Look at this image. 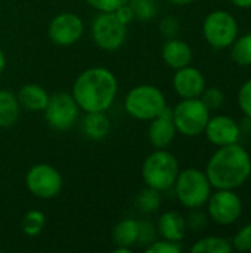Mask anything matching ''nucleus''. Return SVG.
I'll list each match as a JSON object with an SVG mask.
<instances>
[{
    "label": "nucleus",
    "mask_w": 251,
    "mask_h": 253,
    "mask_svg": "<svg viewBox=\"0 0 251 253\" xmlns=\"http://www.w3.org/2000/svg\"><path fill=\"white\" fill-rule=\"evenodd\" d=\"M251 173V157L240 142L219 147L210 157L206 175L216 190H237Z\"/></svg>",
    "instance_id": "obj_1"
},
{
    "label": "nucleus",
    "mask_w": 251,
    "mask_h": 253,
    "mask_svg": "<svg viewBox=\"0 0 251 253\" xmlns=\"http://www.w3.org/2000/svg\"><path fill=\"white\" fill-rule=\"evenodd\" d=\"M118 82L112 71L104 67L84 70L72 84V96L86 113L107 111L115 101Z\"/></svg>",
    "instance_id": "obj_2"
},
{
    "label": "nucleus",
    "mask_w": 251,
    "mask_h": 253,
    "mask_svg": "<svg viewBox=\"0 0 251 253\" xmlns=\"http://www.w3.org/2000/svg\"><path fill=\"white\" fill-rule=\"evenodd\" d=\"M179 170V162L175 154L166 148H155L142 165V178L146 187L161 193L173 188Z\"/></svg>",
    "instance_id": "obj_3"
},
{
    "label": "nucleus",
    "mask_w": 251,
    "mask_h": 253,
    "mask_svg": "<svg viewBox=\"0 0 251 253\" xmlns=\"http://www.w3.org/2000/svg\"><path fill=\"white\" fill-rule=\"evenodd\" d=\"M167 108L164 93L154 84H139L124 98L126 113L136 120H152Z\"/></svg>",
    "instance_id": "obj_4"
},
{
    "label": "nucleus",
    "mask_w": 251,
    "mask_h": 253,
    "mask_svg": "<svg viewBox=\"0 0 251 253\" xmlns=\"http://www.w3.org/2000/svg\"><path fill=\"white\" fill-rule=\"evenodd\" d=\"M173 188L182 206L188 209H197L207 203L213 187L206 172L195 168H188L185 170H179Z\"/></svg>",
    "instance_id": "obj_5"
},
{
    "label": "nucleus",
    "mask_w": 251,
    "mask_h": 253,
    "mask_svg": "<svg viewBox=\"0 0 251 253\" xmlns=\"http://www.w3.org/2000/svg\"><path fill=\"white\" fill-rule=\"evenodd\" d=\"M172 116L176 130L183 136L194 138L204 132L210 119V110L200 98H189L182 99L172 110Z\"/></svg>",
    "instance_id": "obj_6"
},
{
    "label": "nucleus",
    "mask_w": 251,
    "mask_h": 253,
    "mask_svg": "<svg viewBox=\"0 0 251 253\" xmlns=\"http://www.w3.org/2000/svg\"><path fill=\"white\" fill-rule=\"evenodd\" d=\"M203 36L212 47L226 49L238 37V22L228 10H213L203 21Z\"/></svg>",
    "instance_id": "obj_7"
},
{
    "label": "nucleus",
    "mask_w": 251,
    "mask_h": 253,
    "mask_svg": "<svg viewBox=\"0 0 251 253\" xmlns=\"http://www.w3.org/2000/svg\"><path fill=\"white\" fill-rule=\"evenodd\" d=\"M127 37V25L118 19L115 12H99L92 22V39L102 50H117Z\"/></svg>",
    "instance_id": "obj_8"
},
{
    "label": "nucleus",
    "mask_w": 251,
    "mask_h": 253,
    "mask_svg": "<svg viewBox=\"0 0 251 253\" xmlns=\"http://www.w3.org/2000/svg\"><path fill=\"white\" fill-rule=\"evenodd\" d=\"M25 185L33 196L49 200L61 193L64 181L58 169L46 163H38L27 172Z\"/></svg>",
    "instance_id": "obj_9"
},
{
    "label": "nucleus",
    "mask_w": 251,
    "mask_h": 253,
    "mask_svg": "<svg viewBox=\"0 0 251 253\" xmlns=\"http://www.w3.org/2000/svg\"><path fill=\"white\" fill-rule=\"evenodd\" d=\"M43 113L47 125L52 129L68 130L75 125L80 114V107L71 93L58 92L49 98V102Z\"/></svg>",
    "instance_id": "obj_10"
},
{
    "label": "nucleus",
    "mask_w": 251,
    "mask_h": 253,
    "mask_svg": "<svg viewBox=\"0 0 251 253\" xmlns=\"http://www.w3.org/2000/svg\"><path fill=\"white\" fill-rule=\"evenodd\" d=\"M206 205L212 221L223 227L235 224L243 215V200L235 190H216Z\"/></svg>",
    "instance_id": "obj_11"
},
{
    "label": "nucleus",
    "mask_w": 251,
    "mask_h": 253,
    "mask_svg": "<svg viewBox=\"0 0 251 253\" xmlns=\"http://www.w3.org/2000/svg\"><path fill=\"white\" fill-rule=\"evenodd\" d=\"M84 31V24L77 13L62 12L52 18L47 34L49 39L58 46H71L77 43Z\"/></svg>",
    "instance_id": "obj_12"
},
{
    "label": "nucleus",
    "mask_w": 251,
    "mask_h": 253,
    "mask_svg": "<svg viewBox=\"0 0 251 253\" xmlns=\"http://www.w3.org/2000/svg\"><path fill=\"white\" fill-rule=\"evenodd\" d=\"M209 142L216 147L235 144L241 138V126L229 116L220 114L210 117L203 132Z\"/></svg>",
    "instance_id": "obj_13"
},
{
    "label": "nucleus",
    "mask_w": 251,
    "mask_h": 253,
    "mask_svg": "<svg viewBox=\"0 0 251 253\" xmlns=\"http://www.w3.org/2000/svg\"><path fill=\"white\" fill-rule=\"evenodd\" d=\"M173 87L182 99L200 98L203 90L206 89L204 74L198 68L191 65L179 68L173 76Z\"/></svg>",
    "instance_id": "obj_14"
},
{
    "label": "nucleus",
    "mask_w": 251,
    "mask_h": 253,
    "mask_svg": "<svg viewBox=\"0 0 251 253\" xmlns=\"http://www.w3.org/2000/svg\"><path fill=\"white\" fill-rule=\"evenodd\" d=\"M148 139L154 148H167L176 138V126L172 116V108H166L160 116L149 120Z\"/></svg>",
    "instance_id": "obj_15"
},
{
    "label": "nucleus",
    "mask_w": 251,
    "mask_h": 253,
    "mask_svg": "<svg viewBox=\"0 0 251 253\" xmlns=\"http://www.w3.org/2000/svg\"><path fill=\"white\" fill-rule=\"evenodd\" d=\"M192 56H194L192 47L186 42L179 40L178 37L167 39L161 47V58L164 64L173 70H179L186 65H191Z\"/></svg>",
    "instance_id": "obj_16"
},
{
    "label": "nucleus",
    "mask_w": 251,
    "mask_h": 253,
    "mask_svg": "<svg viewBox=\"0 0 251 253\" xmlns=\"http://www.w3.org/2000/svg\"><path fill=\"white\" fill-rule=\"evenodd\" d=\"M157 230L164 240L180 243L186 234V221L179 212L169 211L158 218Z\"/></svg>",
    "instance_id": "obj_17"
},
{
    "label": "nucleus",
    "mask_w": 251,
    "mask_h": 253,
    "mask_svg": "<svg viewBox=\"0 0 251 253\" xmlns=\"http://www.w3.org/2000/svg\"><path fill=\"white\" fill-rule=\"evenodd\" d=\"M16 98L21 108L30 113H38V111H44L50 96L43 86L37 83H28L19 89Z\"/></svg>",
    "instance_id": "obj_18"
},
{
    "label": "nucleus",
    "mask_w": 251,
    "mask_h": 253,
    "mask_svg": "<svg viewBox=\"0 0 251 253\" xmlns=\"http://www.w3.org/2000/svg\"><path fill=\"white\" fill-rule=\"evenodd\" d=\"M109 130H111V123L105 111L86 113L83 119V132L89 139L102 141L108 136Z\"/></svg>",
    "instance_id": "obj_19"
},
{
    "label": "nucleus",
    "mask_w": 251,
    "mask_h": 253,
    "mask_svg": "<svg viewBox=\"0 0 251 253\" xmlns=\"http://www.w3.org/2000/svg\"><path fill=\"white\" fill-rule=\"evenodd\" d=\"M139 237V221L126 218L117 222V225L112 230V239L117 246L121 248H129L132 249L133 245L138 243Z\"/></svg>",
    "instance_id": "obj_20"
},
{
    "label": "nucleus",
    "mask_w": 251,
    "mask_h": 253,
    "mask_svg": "<svg viewBox=\"0 0 251 253\" xmlns=\"http://www.w3.org/2000/svg\"><path fill=\"white\" fill-rule=\"evenodd\" d=\"M21 113V105L16 95L9 90H0V127L13 126Z\"/></svg>",
    "instance_id": "obj_21"
},
{
    "label": "nucleus",
    "mask_w": 251,
    "mask_h": 253,
    "mask_svg": "<svg viewBox=\"0 0 251 253\" xmlns=\"http://www.w3.org/2000/svg\"><path fill=\"white\" fill-rule=\"evenodd\" d=\"M232 243L220 236H207L191 246L192 253H231Z\"/></svg>",
    "instance_id": "obj_22"
},
{
    "label": "nucleus",
    "mask_w": 251,
    "mask_h": 253,
    "mask_svg": "<svg viewBox=\"0 0 251 253\" xmlns=\"http://www.w3.org/2000/svg\"><path fill=\"white\" fill-rule=\"evenodd\" d=\"M135 206L139 211V213L142 215H149L154 213L155 211H158V208L161 206V196L160 191L146 187L143 190H141L135 199Z\"/></svg>",
    "instance_id": "obj_23"
},
{
    "label": "nucleus",
    "mask_w": 251,
    "mask_h": 253,
    "mask_svg": "<svg viewBox=\"0 0 251 253\" xmlns=\"http://www.w3.org/2000/svg\"><path fill=\"white\" fill-rule=\"evenodd\" d=\"M231 47V58L240 67H250L251 65V33L237 37L235 42L229 46Z\"/></svg>",
    "instance_id": "obj_24"
},
{
    "label": "nucleus",
    "mask_w": 251,
    "mask_h": 253,
    "mask_svg": "<svg viewBox=\"0 0 251 253\" xmlns=\"http://www.w3.org/2000/svg\"><path fill=\"white\" fill-rule=\"evenodd\" d=\"M46 225V216L41 211H37V209H31L28 211L24 218H22V222H21V230L25 236L28 237H36L38 236L43 228Z\"/></svg>",
    "instance_id": "obj_25"
},
{
    "label": "nucleus",
    "mask_w": 251,
    "mask_h": 253,
    "mask_svg": "<svg viewBox=\"0 0 251 253\" xmlns=\"http://www.w3.org/2000/svg\"><path fill=\"white\" fill-rule=\"evenodd\" d=\"M129 4L133 10L135 19L151 21L157 15V6L154 0H129Z\"/></svg>",
    "instance_id": "obj_26"
},
{
    "label": "nucleus",
    "mask_w": 251,
    "mask_h": 253,
    "mask_svg": "<svg viewBox=\"0 0 251 253\" xmlns=\"http://www.w3.org/2000/svg\"><path fill=\"white\" fill-rule=\"evenodd\" d=\"M200 99H201V101L204 102V105L212 111V110H217V108H220V107L223 105V102H225V95H223V92H222L219 87H216V86H212V87H207V86H206V89L203 90Z\"/></svg>",
    "instance_id": "obj_27"
},
{
    "label": "nucleus",
    "mask_w": 251,
    "mask_h": 253,
    "mask_svg": "<svg viewBox=\"0 0 251 253\" xmlns=\"http://www.w3.org/2000/svg\"><path fill=\"white\" fill-rule=\"evenodd\" d=\"M232 249L237 252H250L251 251V222L241 227L232 239Z\"/></svg>",
    "instance_id": "obj_28"
},
{
    "label": "nucleus",
    "mask_w": 251,
    "mask_h": 253,
    "mask_svg": "<svg viewBox=\"0 0 251 253\" xmlns=\"http://www.w3.org/2000/svg\"><path fill=\"white\" fill-rule=\"evenodd\" d=\"M146 253H180L182 252V246L180 243L176 242H170V240H154L151 245H148L145 248Z\"/></svg>",
    "instance_id": "obj_29"
},
{
    "label": "nucleus",
    "mask_w": 251,
    "mask_h": 253,
    "mask_svg": "<svg viewBox=\"0 0 251 253\" xmlns=\"http://www.w3.org/2000/svg\"><path fill=\"white\" fill-rule=\"evenodd\" d=\"M160 33L166 39H175L180 33V22L176 16L167 15L160 21Z\"/></svg>",
    "instance_id": "obj_30"
},
{
    "label": "nucleus",
    "mask_w": 251,
    "mask_h": 253,
    "mask_svg": "<svg viewBox=\"0 0 251 253\" xmlns=\"http://www.w3.org/2000/svg\"><path fill=\"white\" fill-rule=\"evenodd\" d=\"M237 99L240 110L246 114V117L251 119V79L241 84Z\"/></svg>",
    "instance_id": "obj_31"
},
{
    "label": "nucleus",
    "mask_w": 251,
    "mask_h": 253,
    "mask_svg": "<svg viewBox=\"0 0 251 253\" xmlns=\"http://www.w3.org/2000/svg\"><path fill=\"white\" fill-rule=\"evenodd\" d=\"M157 228L154 227V224H151L149 221H139V237H138V243L141 246H148L155 240V231Z\"/></svg>",
    "instance_id": "obj_32"
},
{
    "label": "nucleus",
    "mask_w": 251,
    "mask_h": 253,
    "mask_svg": "<svg viewBox=\"0 0 251 253\" xmlns=\"http://www.w3.org/2000/svg\"><path fill=\"white\" fill-rule=\"evenodd\" d=\"M93 9L99 12H115L120 6L126 4L129 0H86Z\"/></svg>",
    "instance_id": "obj_33"
},
{
    "label": "nucleus",
    "mask_w": 251,
    "mask_h": 253,
    "mask_svg": "<svg viewBox=\"0 0 251 253\" xmlns=\"http://www.w3.org/2000/svg\"><path fill=\"white\" fill-rule=\"evenodd\" d=\"M192 212L189 213V219H188V224L192 230L195 231H200L206 227L207 224V215L204 212L200 211V208L197 209H191Z\"/></svg>",
    "instance_id": "obj_34"
},
{
    "label": "nucleus",
    "mask_w": 251,
    "mask_h": 253,
    "mask_svg": "<svg viewBox=\"0 0 251 253\" xmlns=\"http://www.w3.org/2000/svg\"><path fill=\"white\" fill-rule=\"evenodd\" d=\"M115 15H117V16H118V19H120L121 22H124L126 25H129V24L135 19L133 10H132V7H130L129 1H127L126 4L120 6V7L115 10Z\"/></svg>",
    "instance_id": "obj_35"
},
{
    "label": "nucleus",
    "mask_w": 251,
    "mask_h": 253,
    "mask_svg": "<svg viewBox=\"0 0 251 253\" xmlns=\"http://www.w3.org/2000/svg\"><path fill=\"white\" fill-rule=\"evenodd\" d=\"M240 9H251V0H231Z\"/></svg>",
    "instance_id": "obj_36"
},
{
    "label": "nucleus",
    "mask_w": 251,
    "mask_h": 253,
    "mask_svg": "<svg viewBox=\"0 0 251 253\" xmlns=\"http://www.w3.org/2000/svg\"><path fill=\"white\" fill-rule=\"evenodd\" d=\"M4 67H6V56H4V52L0 49V76L4 71Z\"/></svg>",
    "instance_id": "obj_37"
},
{
    "label": "nucleus",
    "mask_w": 251,
    "mask_h": 253,
    "mask_svg": "<svg viewBox=\"0 0 251 253\" xmlns=\"http://www.w3.org/2000/svg\"><path fill=\"white\" fill-rule=\"evenodd\" d=\"M170 3H173V4H179V6H183V4H189V3H192V1H195V0H169Z\"/></svg>",
    "instance_id": "obj_38"
},
{
    "label": "nucleus",
    "mask_w": 251,
    "mask_h": 253,
    "mask_svg": "<svg viewBox=\"0 0 251 253\" xmlns=\"http://www.w3.org/2000/svg\"><path fill=\"white\" fill-rule=\"evenodd\" d=\"M114 253H130V249L129 248H121V246H117L114 249Z\"/></svg>",
    "instance_id": "obj_39"
},
{
    "label": "nucleus",
    "mask_w": 251,
    "mask_h": 253,
    "mask_svg": "<svg viewBox=\"0 0 251 253\" xmlns=\"http://www.w3.org/2000/svg\"><path fill=\"white\" fill-rule=\"evenodd\" d=\"M249 179H250V181H251V173H250V178H249Z\"/></svg>",
    "instance_id": "obj_40"
}]
</instances>
